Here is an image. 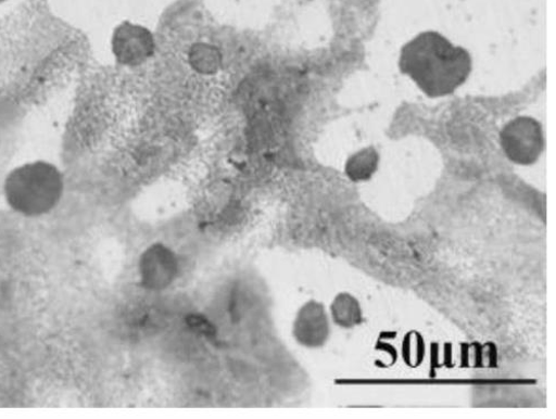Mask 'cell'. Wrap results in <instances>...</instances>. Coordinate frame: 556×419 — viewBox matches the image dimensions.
Wrapping results in <instances>:
<instances>
[{
	"mask_svg": "<svg viewBox=\"0 0 556 419\" xmlns=\"http://www.w3.org/2000/svg\"><path fill=\"white\" fill-rule=\"evenodd\" d=\"M506 157L519 165H532L544 149L542 125L532 117H517L507 123L500 134Z\"/></svg>",
	"mask_w": 556,
	"mask_h": 419,
	"instance_id": "cell-3",
	"label": "cell"
},
{
	"mask_svg": "<svg viewBox=\"0 0 556 419\" xmlns=\"http://www.w3.org/2000/svg\"><path fill=\"white\" fill-rule=\"evenodd\" d=\"M379 161L380 156L376 149L362 150L348 161L345 173L353 181L368 180L378 170Z\"/></svg>",
	"mask_w": 556,
	"mask_h": 419,
	"instance_id": "cell-7",
	"label": "cell"
},
{
	"mask_svg": "<svg viewBox=\"0 0 556 419\" xmlns=\"http://www.w3.org/2000/svg\"><path fill=\"white\" fill-rule=\"evenodd\" d=\"M154 37L148 28L126 22L115 29L113 52L121 64L141 65L154 54Z\"/></svg>",
	"mask_w": 556,
	"mask_h": 419,
	"instance_id": "cell-4",
	"label": "cell"
},
{
	"mask_svg": "<svg viewBox=\"0 0 556 419\" xmlns=\"http://www.w3.org/2000/svg\"><path fill=\"white\" fill-rule=\"evenodd\" d=\"M178 270L175 255L164 245L148 249L139 261L142 284L154 291L166 289L174 281Z\"/></svg>",
	"mask_w": 556,
	"mask_h": 419,
	"instance_id": "cell-6",
	"label": "cell"
},
{
	"mask_svg": "<svg viewBox=\"0 0 556 419\" xmlns=\"http://www.w3.org/2000/svg\"><path fill=\"white\" fill-rule=\"evenodd\" d=\"M295 340L304 347L318 348L330 338V322L326 308L315 301L306 303L298 313L293 326Z\"/></svg>",
	"mask_w": 556,
	"mask_h": 419,
	"instance_id": "cell-5",
	"label": "cell"
},
{
	"mask_svg": "<svg viewBox=\"0 0 556 419\" xmlns=\"http://www.w3.org/2000/svg\"><path fill=\"white\" fill-rule=\"evenodd\" d=\"M3 2H5V0H0V3H3Z\"/></svg>",
	"mask_w": 556,
	"mask_h": 419,
	"instance_id": "cell-10",
	"label": "cell"
},
{
	"mask_svg": "<svg viewBox=\"0 0 556 419\" xmlns=\"http://www.w3.org/2000/svg\"><path fill=\"white\" fill-rule=\"evenodd\" d=\"M4 189L7 201L16 213L37 217L59 205L64 179L56 166L36 162L15 168L8 176Z\"/></svg>",
	"mask_w": 556,
	"mask_h": 419,
	"instance_id": "cell-2",
	"label": "cell"
},
{
	"mask_svg": "<svg viewBox=\"0 0 556 419\" xmlns=\"http://www.w3.org/2000/svg\"><path fill=\"white\" fill-rule=\"evenodd\" d=\"M190 62L199 73L214 74L218 71L222 59L219 52L213 46L198 43L190 53Z\"/></svg>",
	"mask_w": 556,
	"mask_h": 419,
	"instance_id": "cell-9",
	"label": "cell"
},
{
	"mask_svg": "<svg viewBox=\"0 0 556 419\" xmlns=\"http://www.w3.org/2000/svg\"><path fill=\"white\" fill-rule=\"evenodd\" d=\"M331 313L334 322L343 329H352L363 321V314L357 300L348 293L337 296L331 306Z\"/></svg>",
	"mask_w": 556,
	"mask_h": 419,
	"instance_id": "cell-8",
	"label": "cell"
},
{
	"mask_svg": "<svg viewBox=\"0 0 556 419\" xmlns=\"http://www.w3.org/2000/svg\"><path fill=\"white\" fill-rule=\"evenodd\" d=\"M400 69L431 99L443 98L467 81L472 72L470 53L437 31H426L407 42Z\"/></svg>",
	"mask_w": 556,
	"mask_h": 419,
	"instance_id": "cell-1",
	"label": "cell"
}]
</instances>
